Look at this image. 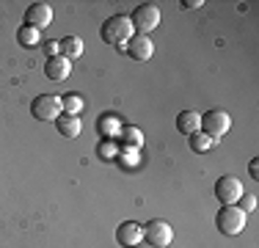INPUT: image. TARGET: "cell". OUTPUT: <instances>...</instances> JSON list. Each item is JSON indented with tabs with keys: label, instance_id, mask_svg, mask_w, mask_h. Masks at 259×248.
<instances>
[{
	"label": "cell",
	"instance_id": "8",
	"mask_svg": "<svg viewBox=\"0 0 259 248\" xmlns=\"http://www.w3.org/2000/svg\"><path fill=\"white\" fill-rule=\"evenodd\" d=\"M124 55H130L133 61H149L152 55H155V42H152V36H141L135 33L133 39L124 45V50H121Z\"/></svg>",
	"mask_w": 259,
	"mask_h": 248
},
{
	"label": "cell",
	"instance_id": "13",
	"mask_svg": "<svg viewBox=\"0 0 259 248\" xmlns=\"http://www.w3.org/2000/svg\"><path fill=\"white\" fill-rule=\"evenodd\" d=\"M55 130H58L64 138H77L80 130H83V121H80V116H69V113H61L58 119H55Z\"/></svg>",
	"mask_w": 259,
	"mask_h": 248
},
{
	"label": "cell",
	"instance_id": "25",
	"mask_svg": "<svg viewBox=\"0 0 259 248\" xmlns=\"http://www.w3.org/2000/svg\"><path fill=\"white\" fill-rule=\"evenodd\" d=\"M248 171H251V177H254V179L259 177V160H256V157H254V160H251V163H248Z\"/></svg>",
	"mask_w": 259,
	"mask_h": 248
},
{
	"label": "cell",
	"instance_id": "15",
	"mask_svg": "<svg viewBox=\"0 0 259 248\" xmlns=\"http://www.w3.org/2000/svg\"><path fill=\"white\" fill-rule=\"evenodd\" d=\"M119 141L121 146L127 149H141L144 146V133H141V127H133V124H121V133H119Z\"/></svg>",
	"mask_w": 259,
	"mask_h": 248
},
{
	"label": "cell",
	"instance_id": "22",
	"mask_svg": "<svg viewBox=\"0 0 259 248\" xmlns=\"http://www.w3.org/2000/svg\"><path fill=\"white\" fill-rule=\"evenodd\" d=\"M237 207L243 210L245 215L254 213V210H256V196L254 193H243V196H240V201H237Z\"/></svg>",
	"mask_w": 259,
	"mask_h": 248
},
{
	"label": "cell",
	"instance_id": "24",
	"mask_svg": "<svg viewBox=\"0 0 259 248\" xmlns=\"http://www.w3.org/2000/svg\"><path fill=\"white\" fill-rule=\"evenodd\" d=\"M204 6V0H182V9H199Z\"/></svg>",
	"mask_w": 259,
	"mask_h": 248
},
{
	"label": "cell",
	"instance_id": "2",
	"mask_svg": "<svg viewBox=\"0 0 259 248\" xmlns=\"http://www.w3.org/2000/svg\"><path fill=\"white\" fill-rule=\"evenodd\" d=\"M245 218H248V215H245L237 204H224V207L218 210V215H215V226H218L221 234L234 237V234H243Z\"/></svg>",
	"mask_w": 259,
	"mask_h": 248
},
{
	"label": "cell",
	"instance_id": "19",
	"mask_svg": "<svg viewBox=\"0 0 259 248\" xmlns=\"http://www.w3.org/2000/svg\"><path fill=\"white\" fill-rule=\"evenodd\" d=\"M188 144H190V149H193L196 154H204V152H209V149L215 146V141L209 138V135H204L199 130V133H193V135H188Z\"/></svg>",
	"mask_w": 259,
	"mask_h": 248
},
{
	"label": "cell",
	"instance_id": "17",
	"mask_svg": "<svg viewBox=\"0 0 259 248\" xmlns=\"http://www.w3.org/2000/svg\"><path fill=\"white\" fill-rule=\"evenodd\" d=\"M58 45H61V55L69 58V61H75V58L83 55V42H80L77 36H66V39H61Z\"/></svg>",
	"mask_w": 259,
	"mask_h": 248
},
{
	"label": "cell",
	"instance_id": "21",
	"mask_svg": "<svg viewBox=\"0 0 259 248\" xmlns=\"http://www.w3.org/2000/svg\"><path fill=\"white\" fill-rule=\"evenodd\" d=\"M61 108H64V113L77 116L80 110H83V97H80V94H66V97H61Z\"/></svg>",
	"mask_w": 259,
	"mask_h": 248
},
{
	"label": "cell",
	"instance_id": "1",
	"mask_svg": "<svg viewBox=\"0 0 259 248\" xmlns=\"http://www.w3.org/2000/svg\"><path fill=\"white\" fill-rule=\"evenodd\" d=\"M100 36H102L105 45L124 50V45L135 36V30H133V22H130L127 14H113V17H108V20L102 22Z\"/></svg>",
	"mask_w": 259,
	"mask_h": 248
},
{
	"label": "cell",
	"instance_id": "20",
	"mask_svg": "<svg viewBox=\"0 0 259 248\" xmlns=\"http://www.w3.org/2000/svg\"><path fill=\"white\" fill-rule=\"evenodd\" d=\"M116 154H119V144L110 138H102L100 144H97V157L100 160H116Z\"/></svg>",
	"mask_w": 259,
	"mask_h": 248
},
{
	"label": "cell",
	"instance_id": "12",
	"mask_svg": "<svg viewBox=\"0 0 259 248\" xmlns=\"http://www.w3.org/2000/svg\"><path fill=\"white\" fill-rule=\"evenodd\" d=\"M97 133H100V138L116 141L121 133V119L116 113H102L100 119H97Z\"/></svg>",
	"mask_w": 259,
	"mask_h": 248
},
{
	"label": "cell",
	"instance_id": "5",
	"mask_svg": "<svg viewBox=\"0 0 259 248\" xmlns=\"http://www.w3.org/2000/svg\"><path fill=\"white\" fill-rule=\"evenodd\" d=\"M130 22H133V30H138L141 36H149L160 25V9L155 3H141V6H135Z\"/></svg>",
	"mask_w": 259,
	"mask_h": 248
},
{
	"label": "cell",
	"instance_id": "9",
	"mask_svg": "<svg viewBox=\"0 0 259 248\" xmlns=\"http://www.w3.org/2000/svg\"><path fill=\"white\" fill-rule=\"evenodd\" d=\"M116 243L121 248H138L144 243V226L135 221H124L119 223V229H116Z\"/></svg>",
	"mask_w": 259,
	"mask_h": 248
},
{
	"label": "cell",
	"instance_id": "4",
	"mask_svg": "<svg viewBox=\"0 0 259 248\" xmlns=\"http://www.w3.org/2000/svg\"><path fill=\"white\" fill-rule=\"evenodd\" d=\"M232 130V116L226 113V110H207V113H201V133L209 135V138L218 144L221 138H224L226 133Z\"/></svg>",
	"mask_w": 259,
	"mask_h": 248
},
{
	"label": "cell",
	"instance_id": "11",
	"mask_svg": "<svg viewBox=\"0 0 259 248\" xmlns=\"http://www.w3.org/2000/svg\"><path fill=\"white\" fill-rule=\"evenodd\" d=\"M45 74H47V80H53V83H61V80H66L72 74V61L64 58V55L47 58L45 61Z\"/></svg>",
	"mask_w": 259,
	"mask_h": 248
},
{
	"label": "cell",
	"instance_id": "6",
	"mask_svg": "<svg viewBox=\"0 0 259 248\" xmlns=\"http://www.w3.org/2000/svg\"><path fill=\"white\" fill-rule=\"evenodd\" d=\"M61 113H64L61 97H55V94H39L30 102V116H33L36 121H55Z\"/></svg>",
	"mask_w": 259,
	"mask_h": 248
},
{
	"label": "cell",
	"instance_id": "14",
	"mask_svg": "<svg viewBox=\"0 0 259 248\" xmlns=\"http://www.w3.org/2000/svg\"><path fill=\"white\" fill-rule=\"evenodd\" d=\"M177 130H180L182 135H193L201 130V113L199 110H182L180 116H177Z\"/></svg>",
	"mask_w": 259,
	"mask_h": 248
},
{
	"label": "cell",
	"instance_id": "10",
	"mask_svg": "<svg viewBox=\"0 0 259 248\" xmlns=\"http://www.w3.org/2000/svg\"><path fill=\"white\" fill-rule=\"evenodd\" d=\"M50 22H53V6H47V3H30L28 6L25 25L41 30V28H50Z\"/></svg>",
	"mask_w": 259,
	"mask_h": 248
},
{
	"label": "cell",
	"instance_id": "16",
	"mask_svg": "<svg viewBox=\"0 0 259 248\" xmlns=\"http://www.w3.org/2000/svg\"><path fill=\"white\" fill-rule=\"evenodd\" d=\"M116 160H119V166H121L124 171L138 169V166H141V149H127V146H121L119 154H116Z\"/></svg>",
	"mask_w": 259,
	"mask_h": 248
},
{
	"label": "cell",
	"instance_id": "7",
	"mask_svg": "<svg viewBox=\"0 0 259 248\" xmlns=\"http://www.w3.org/2000/svg\"><path fill=\"white\" fill-rule=\"evenodd\" d=\"M243 193H245L243 182H240L237 177H232V174H226V177H221L218 182H215V198H218L221 204H237Z\"/></svg>",
	"mask_w": 259,
	"mask_h": 248
},
{
	"label": "cell",
	"instance_id": "3",
	"mask_svg": "<svg viewBox=\"0 0 259 248\" xmlns=\"http://www.w3.org/2000/svg\"><path fill=\"white\" fill-rule=\"evenodd\" d=\"M144 226V243L152 248H168L174 243V229L168 221L163 218H152L149 223H141Z\"/></svg>",
	"mask_w": 259,
	"mask_h": 248
},
{
	"label": "cell",
	"instance_id": "23",
	"mask_svg": "<svg viewBox=\"0 0 259 248\" xmlns=\"http://www.w3.org/2000/svg\"><path fill=\"white\" fill-rule=\"evenodd\" d=\"M45 55H47V58H55V55H61V45H58L55 39L45 42Z\"/></svg>",
	"mask_w": 259,
	"mask_h": 248
},
{
	"label": "cell",
	"instance_id": "18",
	"mask_svg": "<svg viewBox=\"0 0 259 248\" xmlns=\"http://www.w3.org/2000/svg\"><path fill=\"white\" fill-rule=\"evenodd\" d=\"M17 42L22 47H36L41 42V30L30 28V25H22V28H17Z\"/></svg>",
	"mask_w": 259,
	"mask_h": 248
}]
</instances>
